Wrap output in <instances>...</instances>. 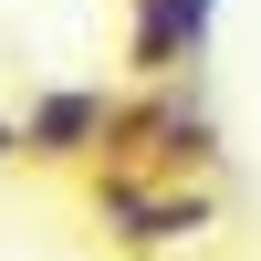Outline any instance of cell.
Wrapping results in <instances>:
<instances>
[{
	"label": "cell",
	"mask_w": 261,
	"mask_h": 261,
	"mask_svg": "<svg viewBox=\"0 0 261 261\" xmlns=\"http://www.w3.org/2000/svg\"><path fill=\"white\" fill-rule=\"evenodd\" d=\"M84 209H94V241L125 261H167V251H199L220 230V178H146L125 157L84 167Z\"/></svg>",
	"instance_id": "6da1fadb"
},
{
	"label": "cell",
	"mask_w": 261,
	"mask_h": 261,
	"mask_svg": "<svg viewBox=\"0 0 261 261\" xmlns=\"http://www.w3.org/2000/svg\"><path fill=\"white\" fill-rule=\"evenodd\" d=\"M220 115H209L199 73H125L115 84V125H105V157L146 167V178H220Z\"/></svg>",
	"instance_id": "7a4b0ae2"
},
{
	"label": "cell",
	"mask_w": 261,
	"mask_h": 261,
	"mask_svg": "<svg viewBox=\"0 0 261 261\" xmlns=\"http://www.w3.org/2000/svg\"><path fill=\"white\" fill-rule=\"evenodd\" d=\"M105 125H115V84H42L21 105V167L42 178H84L105 157Z\"/></svg>",
	"instance_id": "3957f363"
},
{
	"label": "cell",
	"mask_w": 261,
	"mask_h": 261,
	"mask_svg": "<svg viewBox=\"0 0 261 261\" xmlns=\"http://www.w3.org/2000/svg\"><path fill=\"white\" fill-rule=\"evenodd\" d=\"M220 42V0H125V73H199Z\"/></svg>",
	"instance_id": "277c9868"
},
{
	"label": "cell",
	"mask_w": 261,
	"mask_h": 261,
	"mask_svg": "<svg viewBox=\"0 0 261 261\" xmlns=\"http://www.w3.org/2000/svg\"><path fill=\"white\" fill-rule=\"evenodd\" d=\"M21 167V115H0V178Z\"/></svg>",
	"instance_id": "5b68a950"
}]
</instances>
